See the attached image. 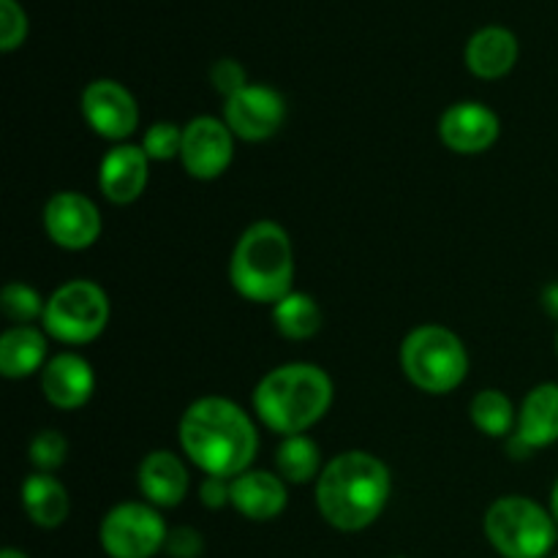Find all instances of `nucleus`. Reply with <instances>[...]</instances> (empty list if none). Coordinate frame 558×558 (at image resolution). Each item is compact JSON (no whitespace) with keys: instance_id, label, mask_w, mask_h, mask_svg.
Instances as JSON below:
<instances>
[{"instance_id":"f257e3e1","label":"nucleus","mask_w":558,"mask_h":558,"mask_svg":"<svg viewBox=\"0 0 558 558\" xmlns=\"http://www.w3.org/2000/svg\"><path fill=\"white\" fill-rule=\"evenodd\" d=\"M180 445L207 477L234 480L254 463L259 434L254 420L238 403L210 396L199 398L183 412Z\"/></svg>"},{"instance_id":"f03ea898","label":"nucleus","mask_w":558,"mask_h":558,"mask_svg":"<svg viewBox=\"0 0 558 558\" xmlns=\"http://www.w3.org/2000/svg\"><path fill=\"white\" fill-rule=\"evenodd\" d=\"M390 488V469L379 458L363 450H349L322 469L316 507L338 532H363L385 512Z\"/></svg>"},{"instance_id":"7ed1b4c3","label":"nucleus","mask_w":558,"mask_h":558,"mask_svg":"<svg viewBox=\"0 0 558 558\" xmlns=\"http://www.w3.org/2000/svg\"><path fill=\"white\" fill-rule=\"evenodd\" d=\"M332 392V379L319 365H278L256 385L254 409L270 430L298 436L314 428L330 412Z\"/></svg>"},{"instance_id":"20e7f679","label":"nucleus","mask_w":558,"mask_h":558,"mask_svg":"<svg viewBox=\"0 0 558 558\" xmlns=\"http://www.w3.org/2000/svg\"><path fill=\"white\" fill-rule=\"evenodd\" d=\"M234 292L251 303H272L292 292L294 251L287 229L276 221H256L240 234L229 262Z\"/></svg>"},{"instance_id":"39448f33","label":"nucleus","mask_w":558,"mask_h":558,"mask_svg":"<svg viewBox=\"0 0 558 558\" xmlns=\"http://www.w3.org/2000/svg\"><path fill=\"white\" fill-rule=\"evenodd\" d=\"M401 365L417 390L428 396H447L466 379L469 354L452 330L441 325H423L403 338Z\"/></svg>"},{"instance_id":"423d86ee","label":"nucleus","mask_w":558,"mask_h":558,"mask_svg":"<svg viewBox=\"0 0 558 558\" xmlns=\"http://www.w3.org/2000/svg\"><path fill=\"white\" fill-rule=\"evenodd\" d=\"M485 534L505 558H545L558 539V523L526 496H505L485 512Z\"/></svg>"},{"instance_id":"0eeeda50","label":"nucleus","mask_w":558,"mask_h":558,"mask_svg":"<svg viewBox=\"0 0 558 558\" xmlns=\"http://www.w3.org/2000/svg\"><path fill=\"white\" fill-rule=\"evenodd\" d=\"M44 332L54 341L82 347L90 343L107 330L109 325V298L98 283L76 278L54 289L44 308Z\"/></svg>"},{"instance_id":"6e6552de","label":"nucleus","mask_w":558,"mask_h":558,"mask_svg":"<svg viewBox=\"0 0 558 558\" xmlns=\"http://www.w3.org/2000/svg\"><path fill=\"white\" fill-rule=\"evenodd\" d=\"M167 523L153 505L123 501L104 515L98 539L109 558H153L167 545Z\"/></svg>"},{"instance_id":"1a4fd4ad","label":"nucleus","mask_w":558,"mask_h":558,"mask_svg":"<svg viewBox=\"0 0 558 558\" xmlns=\"http://www.w3.org/2000/svg\"><path fill=\"white\" fill-rule=\"evenodd\" d=\"M234 158V134L223 120L202 114L183 129V161L185 172L196 180H216L229 169Z\"/></svg>"},{"instance_id":"9d476101","label":"nucleus","mask_w":558,"mask_h":558,"mask_svg":"<svg viewBox=\"0 0 558 558\" xmlns=\"http://www.w3.org/2000/svg\"><path fill=\"white\" fill-rule=\"evenodd\" d=\"M287 118V101L267 85H248L223 107V123L245 142H265L278 134Z\"/></svg>"},{"instance_id":"9b49d317","label":"nucleus","mask_w":558,"mask_h":558,"mask_svg":"<svg viewBox=\"0 0 558 558\" xmlns=\"http://www.w3.org/2000/svg\"><path fill=\"white\" fill-rule=\"evenodd\" d=\"M82 114L104 140H129L140 125V107L131 90L114 80H96L82 90Z\"/></svg>"},{"instance_id":"f8f14e48","label":"nucleus","mask_w":558,"mask_h":558,"mask_svg":"<svg viewBox=\"0 0 558 558\" xmlns=\"http://www.w3.org/2000/svg\"><path fill=\"white\" fill-rule=\"evenodd\" d=\"M44 229L60 248L85 251L101 234V213L80 191H60L44 207Z\"/></svg>"},{"instance_id":"ddd939ff","label":"nucleus","mask_w":558,"mask_h":558,"mask_svg":"<svg viewBox=\"0 0 558 558\" xmlns=\"http://www.w3.org/2000/svg\"><path fill=\"white\" fill-rule=\"evenodd\" d=\"M441 142L452 153L461 156H477V153L490 150L501 134L499 114L480 101L452 104L439 120Z\"/></svg>"},{"instance_id":"4468645a","label":"nucleus","mask_w":558,"mask_h":558,"mask_svg":"<svg viewBox=\"0 0 558 558\" xmlns=\"http://www.w3.org/2000/svg\"><path fill=\"white\" fill-rule=\"evenodd\" d=\"M150 180V158L136 145H118L104 156L98 169L101 194L114 205H131L140 199Z\"/></svg>"},{"instance_id":"2eb2a0df","label":"nucleus","mask_w":558,"mask_h":558,"mask_svg":"<svg viewBox=\"0 0 558 558\" xmlns=\"http://www.w3.org/2000/svg\"><path fill=\"white\" fill-rule=\"evenodd\" d=\"M96 390V374L85 357L74 352H63L44 365L41 392L52 407L71 412L85 407Z\"/></svg>"},{"instance_id":"dca6fc26","label":"nucleus","mask_w":558,"mask_h":558,"mask_svg":"<svg viewBox=\"0 0 558 558\" xmlns=\"http://www.w3.org/2000/svg\"><path fill=\"white\" fill-rule=\"evenodd\" d=\"M518 52L521 47L512 31L501 25L480 27L466 44V65L480 80H501L515 69Z\"/></svg>"},{"instance_id":"f3484780","label":"nucleus","mask_w":558,"mask_h":558,"mask_svg":"<svg viewBox=\"0 0 558 558\" xmlns=\"http://www.w3.org/2000/svg\"><path fill=\"white\" fill-rule=\"evenodd\" d=\"M189 469L174 452H147L140 466V490L153 507H178L189 494Z\"/></svg>"},{"instance_id":"a211bd4d","label":"nucleus","mask_w":558,"mask_h":558,"mask_svg":"<svg viewBox=\"0 0 558 558\" xmlns=\"http://www.w3.org/2000/svg\"><path fill=\"white\" fill-rule=\"evenodd\" d=\"M287 485L270 472H243L232 480V507L248 521H272L287 510Z\"/></svg>"},{"instance_id":"6ab92c4d","label":"nucleus","mask_w":558,"mask_h":558,"mask_svg":"<svg viewBox=\"0 0 558 558\" xmlns=\"http://www.w3.org/2000/svg\"><path fill=\"white\" fill-rule=\"evenodd\" d=\"M515 436L532 450H543L558 441V385L545 381L529 390L518 412Z\"/></svg>"},{"instance_id":"aec40b11","label":"nucleus","mask_w":558,"mask_h":558,"mask_svg":"<svg viewBox=\"0 0 558 558\" xmlns=\"http://www.w3.org/2000/svg\"><path fill=\"white\" fill-rule=\"evenodd\" d=\"M47 357V336L33 325H14L0 338V374L5 379H25L36 374Z\"/></svg>"},{"instance_id":"412c9836","label":"nucleus","mask_w":558,"mask_h":558,"mask_svg":"<svg viewBox=\"0 0 558 558\" xmlns=\"http://www.w3.org/2000/svg\"><path fill=\"white\" fill-rule=\"evenodd\" d=\"M22 507L38 529H58L69 518V490L52 474H31L22 485Z\"/></svg>"},{"instance_id":"4be33fe9","label":"nucleus","mask_w":558,"mask_h":558,"mask_svg":"<svg viewBox=\"0 0 558 558\" xmlns=\"http://www.w3.org/2000/svg\"><path fill=\"white\" fill-rule=\"evenodd\" d=\"M272 322L276 330L289 341H305L314 338L322 327V308L311 294L289 292L287 298L272 305Z\"/></svg>"},{"instance_id":"5701e85b","label":"nucleus","mask_w":558,"mask_h":558,"mask_svg":"<svg viewBox=\"0 0 558 558\" xmlns=\"http://www.w3.org/2000/svg\"><path fill=\"white\" fill-rule=\"evenodd\" d=\"M276 466L287 483L303 485L322 474V452L311 436H283L276 452Z\"/></svg>"},{"instance_id":"b1692460","label":"nucleus","mask_w":558,"mask_h":558,"mask_svg":"<svg viewBox=\"0 0 558 558\" xmlns=\"http://www.w3.org/2000/svg\"><path fill=\"white\" fill-rule=\"evenodd\" d=\"M469 412H472L474 428L483 430L485 436H494V439H505L512 434V428H518L515 409H512L510 398L499 390L477 392Z\"/></svg>"},{"instance_id":"393cba45","label":"nucleus","mask_w":558,"mask_h":558,"mask_svg":"<svg viewBox=\"0 0 558 558\" xmlns=\"http://www.w3.org/2000/svg\"><path fill=\"white\" fill-rule=\"evenodd\" d=\"M0 308H3L5 319H11L14 325H31L38 316H44L47 303L41 300V294L36 292L27 283H5L3 298H0Z\"/></svg>"},{"instance_id":"a878e982","label":"nucleus","mask_w":558,"mask_h":558,"mask_svg":"<svg viewBox=\"0 0 558 558\" xmlns=\"http://www.w3.org/2000/svg\"><path fill=\"white\" fill-rule=\"evenodd\" d=\"M69 458V441L60 430H41L36 439L31 441V461L38 472H54Z\"/></svg>"},{"instance_id":"bb28decb","label":"nucleus","mask_w":558,"mask_h":558,"mask_svg":"<svg viewBox=\"0 0 558 558\" xmlns=\"http://www.w3.org/2000/svg\"><path fill=\"white\" fill-rule=\"evenodd\" d=\"M142 150L147 153L150 161H169V158L180 156V150H183V129H178L174 123H153L145 131Z\"/></svg>"},{"instance_id":"cd10ccee","label":"nucleus","mask_w":558,"mask_h":558,"mask_svg":"<svg viewBox=\"0 0 558 558\" xmlns=\"http://www.w3.org/2000/svg\"><path fill=\"white\" fill-rule=\"evenodd\" d=\"M27 38V14L16 0H0V49L14 52Z\"/></svg>"},{"instance_id":"c85d7f7f","label":"nucleus","mask_w":558,"mask_h":558,"mask_svg":"<svg viewBox=\"0 0 558 558\" xmlns=\"http://www.w3.org/2000/svg\"><path fill=\"white\" fill-rule=\"evenodd\" d=\"M210 82L213 87H216V93H221L227 101L232 96H238L243 87H248V82H245V69L232 58H223L218 60V63H213Z\"/></svg>"},{"instance_id":"c756f323","label":"nucleus","mask_w":558,"mask_h":558,"mask_svg":"<svg viewBox=\"0 0 558 558\" xmlns=\"http://www.w3.org/2000/svg\"><path fill=\"white\" fill-rule=\"evenodd\" d=\"M163 548H167V554L172 558H199L202 550H205V543H202L199 532H194L189 526H180L174 532H169Z\"/></svg>"},{"instance_id":"7c9ffc66","label":"nucleus","mask_w":558,"mask_h":558,"mask_svg":"<svg viewBox=\"0 0 558 558\" xmlns=\"http://www.w3.org/2000/svg\"><path fill=\"white\" fill-rule=\"evenodd\" d=\"M202 505L210 510H221V507L232 505V480L223 477H205L199 485Z\"/></svg>"},{"instance_id":"2f4dec72","label":"nucleus","mask_w":558,"mask_h":558,"mask_svg":"<svg viewBox=\"0 0 558 558\" xmlns=\"http://www.w3.org/2000/svg\"><path fill=\"white\" fill-rule=\"evenodd\" d=\"M543 308L548 311L554 319H558V281L556 283H548L543 292Z\"/></svg>"},{"instance_id":"473e14b6","label":"nucleus","mask_w":558,"mask_h":558,"mask_svg":"<svg viewBox=\"0 0 558 558\" xmlns=\"http://www.w3.org/2000/svg\"><path fill=\"white\" fill-rule=\"evenodd\" d=\"M550 515H554V521L558 523V480H556L554 490H550Z\"/></svg>"},{"instance_id":"72a5a7b5","label":"nucleus","mask_w":558,"mask_h":558,"mask_svg":"<svg viewBox=\"0 0 558 558\" xmlns=\"http://www.w3.org/2000/svg\"><path fill=\"white\" fill-rule=\"evenodd\" d=\"M0 558H27V556L22 554V550H16V548H5L3 554H0Z\"/></svg>"},{"instance_id":"f704fd0d","label":"nucleus","mask_w":558,"mask_h":558,"mask_svg":"<svg viewBox=\"0 0 558 558\" xmlns=\"http://www.w3.org/2000/svg\"><path fill=\"white\" fill-rule=\"evenodd\" d=\"M556 354H558V332H556Z\"/></svg>"},{"instance_id":"c9c22d12","label":"nucleus","mask_w":558,"mask_h":558,"mask_svg":"<svg viewBox=\"0 0 558 558\" xmlns=\"http://www.w3.org/2000/svg\"><path fill=\"white\" fill-rule=\"evenodd\" d=\"M556 558H558V556H556Z\"/></svg>"}]
</instances>
